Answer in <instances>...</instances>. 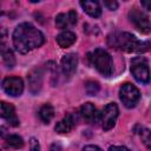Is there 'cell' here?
Returning <instances> with one entry per match:
<instances>
[{"label": "cell", "instance_id": "4316f807", "mask_svg": "<svg viewBox=\"0 0 151 151\" xmlns=\"http://www.w3.org/2000/svg\"><path fill=\"white\" fill-rule=\"evenodd\" d=\"M51 151H61V147H60V145H58V144H53V145L51 146Z\"/></svg>", "mask_w": 151, "mask_h": 151}, {"label": "cell", "instance_id": "7c38bea8", "mask_svg": "<svg viewBox=\"0 0 151 151\" xmlns=\"http://www.w3.org/2000/svg\"><path fill=\"white\" fill-rule=\"evenodd\" d=\"M77 24V13L76 11H68L67 13H59L55 17V25L58 28H68Z\"/></svg>", "mask_w": 151, "mask_h": 151}, {"label": "cell", "instance_id": "ac0fdd59", "mask_svg": "<svg viewBox=\"0 0 151 151\" xmlns=\"http://www.w3.org/2000/svg\"><path fill=\"white\" fill-rule=\"evenodd\" d=\"M39 117H40V119L45 124H48L53 119V117H54V109H53V106L51 104L42 105L40 107V110H39Z\"/></svg>", "mask_w": 151, "mask_h": 151}, {"label": "cell", "instance_id": "2e32d148", "mask_svg": "<svg viewBox=\"0 0 151 151\" xmlns=\"http://www.w3.org/2000/svg\"><path fill=\"white\" fill-rule=\"evenodd\" d=\"M76 39H77V37H76V34L73 32H71V31H64L60 34H58L57 42H58V45L61 48H67V47H70L71 45L74 44Z\"/></svg>", "mask_w": 151, "mask_h": 151}, {"label": "cell", "instance_id": "44dd1931", "mask_svg": "<svg viewBox=\"0 0 151 151\" xmlns=\"http://www.w3.org/2000/svg\"><path fill=\"white\" fill-rule=\"evenodd\" d=\"M85 91L88 96H96L99 91V84L97 81H87L85 84Z\"/></svg>", "mask_w": 151, "mask_h": 151}, {"label": "cell", "instance_id": "9c48e42d", "mask_svg": "<svg viewBox=\"0 0 151 151\" xmlns=\"http://www.w3.org/2000/svg\"><path fill=\"white\" fill-rule=\"evenodd\" d=\"M42 78H44V73H42L41 68H39V67L33 68V70L28 73V76H27L28 87H29V91H31L33 94H37V93L41 90V86H42Z\"/></svg>", "mask_w": 151, "mask_h": 151}, {"label": "cell", "instance_id": "277c9868", "mask_svg": "<svg viewBox=\"0 0 151 151\" xmlns=\"http://www.w3.org/2000/svg\"><path fill=\"white\" fill-rule=\"evenodd\" d=\"M131 72L134 79L140 84H147L150 80V71L147 60L144 57H136L131 60Z\"/></svg>", "mask_w": 151, "mask_h": 151}, {"label": "cell", "instance_id": "d4e9b609", "mask_svg": "<svg viewBox=\"0 0 151 151\" xmlns=\"http://www.w3.org/2000/svg\"><path fill=\"white\" fill-rule=\"evenodd\" d=\"M140 4H142V6H143L145 9L151 11V0H142Z\"/></svg>", "mask_w": 151, "mask_h": 151}, {"label": "cell", "instance_id": "d6986e66", "mask_svg": "<svg viewBox=\"0 0 151 151\" xmlns=\"http://www.w3.org/2000/svg\"><path fill=\"white\" fill-rule=\"evenodd\" d=\"M6 146L12 149H21L24 146V140L18 134H11L6 138Z\"/></svg>", "mask_w": 151, "mask_h": 151}, {"label": "cell", "instance_id": "484cf974", "mask_svg": "<svg viewBox=\"0 0 151 151\" xmlns=\"http://www.w3.org/2000/svg\"><path fill=\"white\" fill-rule=\"evenodd\" d=\"M83 151H101V150L98 146H96V145H86L83 149Z\"/></svg>", "mask_w": 151, "mask_h": 151}, {"label": "cell", "instance_id": "7402d4cb", "mask_svg": "<svg viewBox=\"0 0 151 151\" xmlns=\"http://www.w3.org/2000/svg\"><path fill=\"white\" fill-rule=\"evenodd\" d=\"M104 6L107 7L109 9H111V11H114L118 7V2L114 1V0H107V1H104Z\"/></svg>", "mask_w": 151, "mask_h": 151}, {"label": "cell", "instance_id": "5bb4252c", "mask_svg": "<svg viewBox=\"0 0 151 151\" xmlns=\"http://www.w3.org/2000/svg\"><path fill=\"white\" fill-rule=\"evenodd\" d=\"M74 125H76V118L73 114L70 113L65 116L60 122H58L54 129L58 133H67L74 127Z\"/></svg>", "mask_w": 151, "mask_h": 151}, {"label": "cell", "instance_id": "603a6c76", "mask_svg": "<svg viewBox=\"0 0 151 151\" xmlns=\"http://www.w3.org/2000/svg\"><path fill=\"white\" fill-rule=\"evenodd\" d=\"M29 146H31V151H40V145L35 138H31Z\"/></svg>", "mask_w": 151, "mask_h": 151}, {"label": "cell", "instance_id": "52a82bcc", "mask_svg": "<svg viewBox=\"0 0 151 151\" xmlns=\"http://www.w3.org/2000/svg\"><path fill=\"white\" fill-rule=\"evenodd\" d=\"M129 19L139 32L147 34L151 31V26H150V21L147 17L138 8H132L129 12Z\"/></svg>", "mask_w": 151, "mask_h": 151}, {"label": "cell", "instance_id": "cb8c5ba5", "mask_svg": "<svg viewBox=\"0 0 151 151\" xmlns=\"http://www.w3.org/2000/svg\"><path fill=\"white\" fill-rule=\"evenodd\" d=\"M109 151H131L125 146H110Z\"/></svg>", "mask_w": 151, "mask_h": 151}, {"label": "cell", "instance_id": "6da1fadb", "mask_svg": "<svg viewBox=\"0 0 151 151\" xmlns=\"http://www.w3.org/2000/svg\"><path fill=\"white\" fill-rule=\"evenodd\" d=\"M45 42L44 34L29 22L18 25L13 32V45L19 53H28Z\"/></svg>", "mask_w": 151, "mask_h": 151}, {"label": "cell", "instance_id": "3957f363", "mask_svg": "<svg viewBox=\"0 0 151 151\" xmlns=\"http://www.w3.org/2000/svg\"><path fill=\"white\" fill-rule=\"evenodd\" d=\"M88 58L99 73H101L105 77H110L112 74L113 63L109 52H106L103 48H96L92 53L88 54Z\"/></svg>", "mask_w": 151, "mask_h": 151}, {"label": "cell", "instance_id": "ba28073f", "mask_svg": "<svg viewBox=\"0 0 151 151\" xmlns=\"http://www.w3.org/2000/svg\"><path fill=\"white\" fill-rule=\"evenodd\" d=\"M2 88L7 94L18 97L24 91V81L19 77H7L2 80Z\"/></svg>", "mask_w": 151, "mask_h": 151}, {"label": "cell", "instance_id": "8992f818", "mask_svg": "<svg viewBox=\"0 0 151 151\" xmlns=\"http://www.w3.org/2000/svg\"><path fill=\"white\" fill-rule=\"evenodd\" d=\"M118 114H119V110L114 103H109L104 107L103 112L100 113V120H101V126L105 131H107L114 126Z\"/></svg>", "mask_w": 151, "mask_h": 151}, {"label": "cell", "instance_id": "7a4b0ae2", "mask_svg": "<svg viewBox=\"0 0 151 151\" xmlns=\"http://www.w3.org/2000/svg\"><path fill=\"white\" fill-rule=\"evenodd\" d=\"M107 44L112 48L127 53H144L151 47L149 41H139L133 34L127 32H117L109 35Z\"/></svg>", "mask_w": 151, "mask_h": 151}, {"label": "cell", "instance_id": "30bf717a", "mask_svg": "<svg viewBox=\"0 0 151 151\" xmlns=\"http://www.w3.org/2000/svg\"><path fill=\"white\" fill-rule=\"evenodd\" d=\"M80 116L85 122L90 124H96L100 120V113L92 103H85L80 107Z\"/></svg>", "mask_w": 151, "mask_h": 151}, {"label": "cell", "instance_id": "8fae6325", "mask_svg": "<svg viewBox=\"0 0 151 151\" xmlns=\"http://www.w3.org/2000/svg\"><path fill=\"white\" fill-rule=\"evenodd\" d=\"M60 65H61V70H63L64 74L67 76V77H71L76 72V70H77V65H78V57H77V54L68 53V54L64 55L61 58Z\"/></svg>", "mask_w": 151, "mask_h": 151}, {"label": "cell", "instance_id": "4fadbf2b", "mask_svg": "<svg viewBox=\"0 0 151 151\" xmlns=\"http://www.w3.org/2000/svg\"><path fill=\"white\" fill-rule=\"evenodd\" d=\"M1 117L11 125V126H18L19 125V119L17 117L14 106L11 104H7L5 101L1 103Z\"/></svg>", "mask_w": 151, "mask_h": 151}, {"label": "cell", "instance_id": "e0dca14e", "mask_svg": "<svg viewBox=\"0 0 151 151\" xmlns=\"http://www.w3.org/2000/svg\"><path fill=\"white\" fill-rule=\"evenodd\" d=\"M1 57H2L4 64L7 67L12 68L15 65V58H14L13 52L5 46V37H2V42H1Z\"/></svg>", "mask_w": 151, "mask_h": 151}, {"label": "cell", "instance_id": "5b68a950", "mask_svg": "<svg viewBox=\"0 0 151 151\" xmlns=\"http://www.w3.org/2000/svg\"><path fill=\"white\" fill-rule=\"evenodd\" d=\"M119 98L126 107H134L140 99V92L134 85L126 83L119 88Z\"/></svg>", "mask_w": 151, "mask_h": 151}, {"label": "cell", "instance_id": "9a60e30c", "mask_svg": "<svg viewBox=\"0 0 151 151\" xmlns=\"http://www.w3.org/2000/svg\"><path fill=\"white\" fill-rule=\"evenodd\" d=\"M80 6L92 18H98L101 14V8H100V5L98 4V1L83 0V1H80Z\"/></svg>", "mask_w": 151, "mask_h": 151}, {"label": "cell", "instance_id": "ffe728a7", "mask_svg": "<svg viewBox=\"0 0 151 151\" xmlns=\"http://www.w3.org/2000/svg\"><path fill=\"white\" fill-rule=\"evenodd\" d=\"M139 136L142 138V142L144 143V145L151 150V130L149 129H142L139 132Z\"/></svg>", "mask_w": 151, "mask_h": 151}]
</instances>
